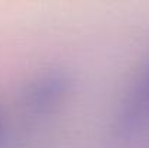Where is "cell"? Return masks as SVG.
I'll list each match as a JSON object with an SVG mask.
<instances>
[{"instance_id":"cell-1","label":"cell","mask_w":149,"mask_h":148,"mask_svg":"<svg viewBox=\"0 0 149 148\" xmlns=\"http://www.w3.org/2000/svg\"><path fill=\"white\" fill-rule=\"evenodd\" d=\"M68 80L62 73H47L36 79L25 93V105L35 112L54 106L67 92Z\"/></svg>"},{"instance_id":"cell-3","label":"cell","mask_w":149,"mask_h":148,"mask_svg":"<svg viewBox=\"0 0 149 148\" xmlns=\"http://www.w3.org/2000/svg\"><path fill=\"white\" fill-rule=\"evenodd\" d=\"M0 137H1V126H0Z\"/></svg>"},{"instance_id":"cell-2","label":"cell","mask_w":149,"mask_h":148,"mask_svg":"<svg viewBox=\"0 0 149 148\" xmlns=\"http://www.w3.org/2000/svg\"><path fill=\"white\" fill-rule=\"evenodd\" d=\"M149 113V68L145 71L132 95L125 103L117 122V131L127 134L135 129Z\"/></svg>"}]
</instances>
